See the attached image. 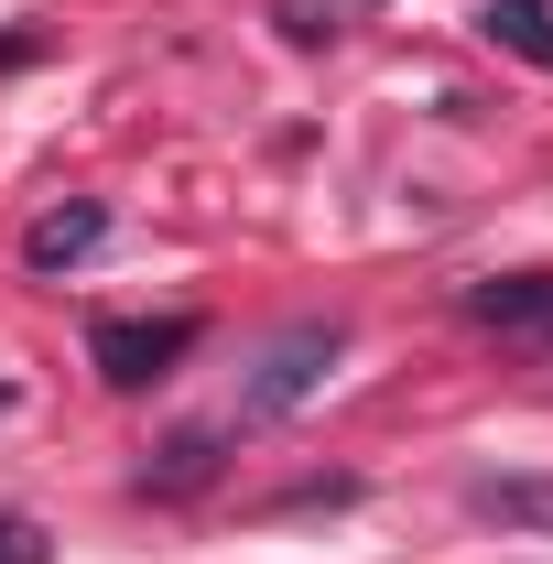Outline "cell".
Segmentation results:
<instances>
[{"label":"cell","instance_id":"6da1fadb","mask_svg":"<svg viewBox=\"0 0 553 564\" xmlns=\"http://www.w3.org/2000/svg\"><path fill=\"white\" fill-rule=\"evenodd\" d=\"M185 348H196V315H109V326H87V358H98V380H109V391L163 380Z\"/></svg>","mask_w":553,"mask_h":564},{"label":"cell","instance_id":"7a4b0ae2","mask_svg":"<svg viewBox=\"0 0 553 564\" xmlns=\"http://www.w3.org/2000/svg\"><path fill=\"white\" fill-rule=\"evenodd\" d=\"M347 348V326L337 315H315V326H293V337H272V358H261V380L239 391V423H272V413H293L315 380H326V358Z\"/></svg>","mask_w":553,"mask_h":564},{"label":"cell","instance_id":"3957f363","mask_svg":"<svg viewBox=\"0 0 553 564\" xmlns=\"http://www.w3.org/2000/svg\"><path fill=\"white\" fill-rule=\"evenodd\" d=\"M467 326H499V337H521V348H553V272L467 282Z\"/></svg>","mask_w":553,"mask_h":564},{"label":"cell","instance_id":"277c9868","mask_svg":"<svg viewBox=\"0 0 553 564\" xmlns=\"http://www.w3.org/2000/svg\"><path fill=\"white\" fill-rule=\"evenodd\" d=\"M98 239H109V207H98V196H76V207H44L33 228H22V261H33V272H76Z\"/></svg>","mask_w":553,"mask_h":564},{"label":"cell","instance_id":"5b68a950","mask_svg":"<svg viewBox=\"0 0 553 564\" xmlns=\"http://www.w3.org/2000/svg\"><path fill=\"white\" fill-rule=\"evenodd\" d=\"M478 33H488V44H510L521 66H543V76H553V11H543V0H488Z\"/></svg>","mask_w":553,"mask_h":564},{"label":"cell","instance_id":"8992f818","mask_svg":"<svg viewBox=\"0 0 553 564\" xmlns=\"http://www.w3.org/2000/svg\"><path fill=\"white\" fill-rule=\"evenodd\" d=\"M467 510L521 521V532H553V478H467Z\"/></svg>","mask_w":553,"mask_h":564},{"label":"cell","instance_id":"52a82bcc","mask_svg":"<svg viewBox=\"0 0 553 564\" xmlns=\"http://www.w3.org/2000/svg\"><path fill=\"white\" fill-rule=\"evenodd\" d=\"M0 413H11V391H0Z\"/></svg>","mask_w":553,"mask_h":564}]
</instances>
